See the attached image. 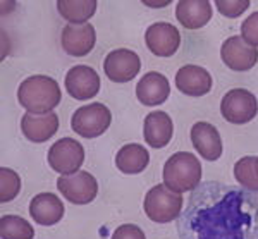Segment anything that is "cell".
<instances>
[{"mask_svg":"<svg viewBox=\"0 0 258 239\" xmlns=\"http://www.w3.org/2000/svg\"><path fill=\"white\" fill-rule=\"evenodd\" d=\"M177 230L181 239H258V193L215 181L200 184Z\"/></svg>","mask_w":258,"mask_h":239,"instance_id":"obj_1","label":"cell"},{"mask_svg":"<svg viewBox=\"0 0 258 239\" xmlns=\"http://www.w3.org/2000/svg\"><path fill=\"white\" fill-rule=\"evenodd\" d=\"M62 93L59 83L50 76L26 78L19 85L18 100L30 114H48L60 103Z\"/></svg>","mask_w":258,"mask_h":239,"instance_id":"obj_2","label":"cell"},{"mask_svg":"<svg viewBox=\"0 0 258 239\" xmlns=\"http://www.w3.org/2000/svg\"><path fill=\"white\" fill-rule=\"evenodd\" d=\"M164 184L170 191L182 195L197 190L202 183V163L193 153L177 152L164 165Z\"/></svg>","mask_w":258,"mask_h":239,"instance_id":"obj_3","label":"cell"},{"mask_svg":"<svg viewBox=\"0 0 258 239\" xmlns=\"http://www.w3.org/2000/svg\"><path fill=\"white\" fill-rule=\"evenodd\" d=\"M143 210L152 222L167 224L182 212V196L170 191L165 184H157L147 193Z\"/></svg>","mask_w":258,"mask_h":239,"instance_id":"obj_4","label":"cell"},{"mask_svg":"<svg viewBox=\"0 0 258 239\" xmlns=\"http://www.w3.org/2000/svg\"><path fill=\"white\" fill-rule=\"evenodd\" d=\"M112 114L103 103H90L80 107L71 117V128L83 138H98L109 129Z\"/></svg>","mask_w":258,"mask_h":239,"instance_id":"obj_5","label":"cell"},{"mask_svg":"<svg viewBox=\"0 0 258 239\" xmlns=\"http://www.w3.org/2000/svg\"><path fill=\"white\" fill-rule=\"evenodd\" d=\"M220 114L231 124H246L258 114L256 96L244 88H234L224 95L220 102Z\"/></svg>","mask_w":258,"mask_h":239,"instance_id":"obj_6","label":"cell"},{"mask_svg":"<svg viewBox=\"0 0 258 239\" xmlns=\"http://www.w3.org/2000/svg\"><path fill=\"white\" fill-rule=\"evenodd\" d=\"M85 162V148L73 138H62L48 150V165L60 175L80 172Z\"/></svg>","mask_w":258,"mask_h":239,"instance_id":"obj_7","label":"cell"},{"mask_svg":"<svg viewBox=\"0 0 258 239\" xmlns=\"http://www.w3.org/2000/svg\"><path fill=\"white\" fill-rule=\"evenodd\" d=\"M57 190L66 200L74 205H88L98 193V183L90 172L80 170L76 174L60 175L57 179Z\"/></svg>","mask_w":258,"mask_h":239,"instance_id":"obj_8","label":"cell"},{"mask_svg":"<svg viewBox=\"0 0 258 239\" xmlns=\"http://www.w3.org/2000/svg\"><path fill=\"white\" fill-rule=\"evenodd\" d=\"M141 69V61L138 53L127 48H117L107 53L103 61V71L107 78L114 83H129L135 79Z\"/></svg>","mask_w":258,"mask_h":239,"instance_id":"obj_9","label":"cell"},{"mask_svg":"<svg viewBox=\"0 0 258 239\" xmlns=\"http://www.w3.org/2000/svg\"><path fill=\"white\" fill-rule=\"evenodd\" d=\"M147 47L157 57H170L181 45V33L170 23H153L145 33Z\"/></svg>","mask_w":258,"mask_h":239,"instance_id":"obj_10","label":"cell"},{"mask_svg":"<svg viewBox=\"0 0 258 239\" xmlns=\"http://www.w3.org/2000/svg\"><path fill=\"white\" fill-rule=\"evenodd\" d=\"M220 57L229 69L244 73L258 62V48L248 45L241 36H231L220 47Z\"/></svg>","mask_w":258,"mask_h":239,"instance_id":"obj_11","label":"cell"},{"mask_svg":"<svg viewBox=\"0 0 258 239\" xmlns=\"http://www.w3.org/2000/svg\"><path fill=\"white\" fill-rule=\"evenodd\" d=\"M66 91L76 100H90L100 90V76L90 66H74L66 74Z\"/></svg>","mask_w":258,"mask_h":239,"instance_id":"obj_12","label":"cell"},{"mask_svg":"<svg viewBox=\"0 0 258 239\" xmlns=\"http://www.w3.org/2000/svg\"><path fill=\"white\" fill-rule=\"evenodd\" d=\"M95 41H97V33H95L93 24H68L62 29L60 43L66 53L73 57H85L93 50Z\"/></svg>","mask_w":258,"mask_h":239,"instance_id":"obj_13","label":"cell"},{"mask_svg":"<svg viewBox=\"0 0 258 239\" xmlns=\"http://www.w3.org/2000/svg\"><path fill=\"white\" fill-rule=\"evenodd\" d=\"M176 88L188 96H203L212 90V76L202 66H182L176 73Z\"/></svg>","mask_w":258,"mask_h":239,"instance_id":"obj_14","label":"cell"},{"mask_svg":"<svg viewBox=\"0 0 258 239\" xmlns=\"http://www.w3.org/2000/svg\"><path fill=\"white\" fill-rule=\"evenodd\" d=\"M59 129V117L53 112L48 114H24L21 119V131L26 140L33 143H45Z\"/></svg>","mask_w":258,"mask_h":239,"instance_id":"obj_15","label":"cell"},{"mask_svg":"<svg viewBox=\"0 0 258 239\" xmlns=\"http://www.w3.org/2000/svg\"><path fill=\"white\" fill-rule=\"evenodd\" d=\"M191 141L197 152L205 160H219L222 155V140L215 126L209 123H197L191 128Z\"/></svg>","mask_w":258,"mask_h":239,"instance_id":"obj_16","label":"cell"},{"mask_svg":"<svg viewBox=\"0 0 258 239\" xmlns=\"http://www.w3.org/2000/svg\"><path fill=\"white\" fill-rule=\"evenodd\" d=\"M169 79L157 71L147 73L136 85V96L143 105H160L169 98Z\"/></svg>","mask_w":258,"mask_h":239,"instance_id":"obj_17","label":"cell"},{"mask_svg":"<svg viewBox=\"0 0 258 239\" xmlns=\"http://www.w3.org/2000/svg\"><path fill=\"white\" fill-rule=\"evenodd\" d=\"M30 215L38 225H55L64 217V203L53 193H40L31 200Z\"/></svg>","mask_w":258,"mask_h":239,"instance_id":"obj_18","label":"cell"},{"mask_svg":"<svg viewBox=\"0 0 258 239\" xmlns=\"http://www.w3.org/2000/svg\"><path fill=\"white\" fill-rule=\"evenodd\" d=\"M174 124L172 119L162 110H155L147 115L143 123V136L145 141L152 148H164L172 140Z\"/></svg>","mask_w":258,"mask_h":239,"instance_id":"obj_19","label":"cell"},{"mask_svg":"<svg viewBox=\"0 0 258 239\" xmlns=\"http://www.w3.org/2000/svg\"><path fill=\"white\" fill-rule=\"evenodd\" d=\"M176 19L186 29H200L212 19L209 0H181L176 6Z\"/></svg>","mask_w":258,"mask_h":239,"instance_id":"obj_20","label":"cell"},{"mask_svg":"<svg viewBox=\"0 0 258 239\" xmlns=\"http://www.w3.org/2000/svg\"><path fill=\"white\" fill-rule=\"evenodd\" d=\"M150 163V153L138 143L124 145L115 155V167L122 174H140Z\"/></svg>","mask_w":258,"mask_h":239,"instance_id":"obj_21","label":"cell"},{"mask_svg":"<svg viewBox=\"0 0 258 239\" xmlns=\"http://www.w3.org/2000/svg\"><path fill=\"white\" fill-rule=\"evenodd\" d=\"M57 9L62 18L68 19L71 24H83L95 14L97 2L95 0H59Z\"/></svg>","mask_w":258,"mask_h":239,"instance_id":"obj_22","label":"cell"},{"mask_svg":"<svg viewBox=\"0 0 258 239\" xmlns=\"http://www.w3.org/2000/svg\"><path fill=\"white\" fill-rule=\"evenodd\" d=\"M0 236L2 239H33L35 229L23 217L4 215L0 219Z\"/></svg>","mask_w":258,"mask_h":239,"instance_id":"obj_23","label":"cell"},{"mask_svg":"<svg viewBox=\"0 0 258 239\" xmlns=\"http://www.w3.org/2000/svg\"><path fill=\"white\" fill-rule=\"evenodd\" d=\"M256 157H243L234 165V177L244 190L258 193V174L255 169Z\"/></svg>","mask_w":258,"mask_h":239,"instance_id":"obj_24","label":"cell"},{"mask_svg":"<svg viewBox=\"0 0 258 239\" xmlns=\"http://www.w3.org/2000/svg\"><path fill=\"white\" fill-rule=\"evenodd\" d=\"M21 191V179L19 175L12 169L2 167L0 169V201L7 203V201L14 200Z\"/></svg>","mask_w":258,"mask_h":239,"instance_id":"obj_25","label":"cell"},{"mask_svg":"<svg viewBox=\"0 0 258 239\" xmlns=\"http://www.w3.org/2000/svg\"><path fill=\"white\" fill-rule=\"evenodd\" d=\"M217 11L226 18H239L249 7L248 0H217Z\"/></svg>","mask_w":258,"mask_h":239,"instance_id":"obj_26","label":"cell"},{"mask_svg":"<svg viewBox=\"0 0 258 239\" xmlns=\"http://www.w3.org/2000/svg\"><path fill=\"white\" fill-rule=\"evenodd\" d=\"M241 38L251 47H258V12L248 16L241 24Z\"/></svg>","mask_w":258,"mask_h":239,"instance_id":"obj_27","label":"cell"},{"mask_svg":"<svg viewBox=\"0 0 258 239\" xmlns=\"http://www.w3.org/2000/svg\"><path fill=\"white\" fill-rule=\"evenodd\" d=\"M110 239H147L145 232L135 224H124L114 230Z\"/></svg>","mask_w":258,"mask_h":239,"instance_id":"obj_28","label":"cell"},{"mask_svg":"<svg viewBox=\"0 0 258 239\" xmlns=\"http://www.w3.org/2000/svg\"><path fill=\"white\" fill-rule=\"evenodd\" d=\"M255 169H256V174H258V157H256V162H255Z\"/></svg>","mask_w":258,"mask_h":239,"instance_id":"obj_29","label":"cell"}]
</instances>
